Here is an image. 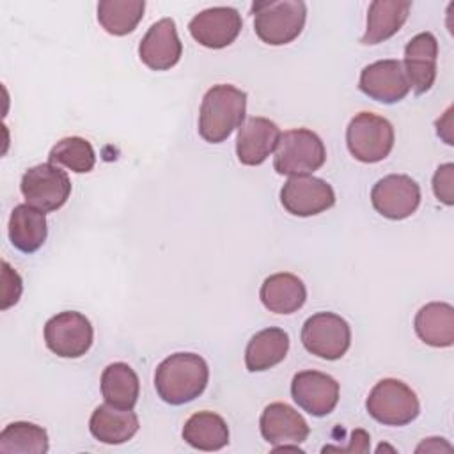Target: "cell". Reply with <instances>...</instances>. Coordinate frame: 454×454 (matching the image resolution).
Here are the masks:
<instances>
[{
  "label": "cell",
  "mask_w": 454,
  "mask_h": 454,
  "mask_svg": "<svg viewBox=\"0 0 454 454\" xmlns=\"http://www.w3.org/2000/svg\"><path fill=\"white\" fill-rule=\"evenodd\" d=\"M209 380L206 360L195 353H174L167 356L154 372V387L158 395L174 406L184 404L199 397Z\"/></svg>",
  "instance_id": "cell-1"
},
{
  "label": "cell",
  "mask_w": 454,
  "mask_h": 454,
  "mask_svg": "<svg viewBox=\"0 0 454 454\" xmlns=\"http://www.w3.org/2000/svg\"><path fill=\"white\" fill-rule=\"evenodd\" d=\"M247 94L234 85H213L202 98L199 135L209 144H220L245 122Z\"/></svg>",
  "instance_id": "cell-2"
},
{
  "label": "cell",
  "mask_w": 454,
  "mask_h": 454,
  "mask_svg": "<svg viewBox=\"0 0 454 454\" xmlns=\"http://www.w3.org/2000/svg\"><path fill=\"white\" fill-rule=\"evenodd\" d=\"M254 30L270 46L293 43L303 30L307 5L301 0H270L252 5Z\"/></svg>",
  "instance_id": "cell-3"
},
{
  "label": "cell",
  "mask_w": 454,
  "mask_h": 454,
  "mask_svg": "<svg viewBox=\"0 0 454 454\" xmlns=\"http://www.w3.org/2000/svg\"><path fill=\"white\" fill-rule=\"evenodd\" d=\"M325 160L326 149L317 133L307 128H296L280 133L273 168L282 176H307L321 168Z\"/></svg>",
  "instance_id": "cell-4"
},
{
  "label": "cell",
  "mask_w": 454,
  "mask_h": 454,
  "mask_svg": "<svg viewBox=\"0 0 454 454\" xmlns=\"http://www.w3.org/2000/svg\"><path fill=\"white\" fill-rule=\"evenodd\" d=\"M365 408L383 426H406L420 413L417 394L395 378L378 381L367 395Z\"/></svg>",
  "instance_id": "cell-5"
},
{
  "label": "cell",
  "mask_w": 454,
  "mask_h": 454,
  "mask_svg": "<svg viewBox=\"0 0 454 454\" xmlns=\"http://www.w3.org/2000/svg\"><path fill=\"white\" fill-rule=\"evenodd\" d=\"M346 144L355 160L378 163L385 160L394 147V128L381 115L360 112L346 128Z\"/></svg>",
  "instance_id": "cell-6"
},
{
  "label": "cell",
  "mask_w": 454,
  "mask_h": 454,
  "mask_svg": "<svg viewBox=\"0 0 454 454\" xmlns=\"http://www.w3.org/2000/svg\"><path fill=\"white\" fill-rule=\"evenodd\" d=\"M20 190L28 206L50 213L60 209L71 195L69 176L53 163L30 167L20 183Z\"/></svg>",
  "instance_id": "cell-7"
},
{
  "label": "cell",
  "mask_w": 454,
  "mask_h": 454,
  "mask_svg": "<svg viewBox=\"0 0 454 454\" xmlns=\"http://www.w3.org/2000/svg\"><path fill=\"white\" fill-rule=\"evenodd\" d=\"M303 348L325 360H339L351 344V328L348 321L333 312H317L301 326Z\"/></svg>",
  "instance_id": "cell-8"
},
{
  "label": "cell",
  "mask_w": 454,
  "mask_h": 454,
  "mask_svg": "<svg viewBox=\"0 0 454 454\" xmlns=\"http://www.w3.org/2000/svg\"><path fill=\"white\" fill-rule=\"evenodd\" d=\"M94 339L90 321L76 310H64L44 325V342L51 353L62 358L83 356Z\"/></svg>",
  "instance_id": "cell-9"
},
{
  "label": "cell",
  "mask_w": 454,
  "mask_h": 454,
  "mask_svg": "<svg viewBox=\"0 0 454 454\" xmlns=\"http://www.w3.org/2000/svg\"><path fill=\"white\" fill-rule=\"evenodd\" d=\"M372 207L388 220L411 216L420 204V186L406 174L381 177L371 190Z\"/></svg>",
  "instance_id": "cell-10"
},
{
  "label": "cell",
  "mask_w": 454,
  "mask_h": 454,
  "mask_svg": "<svg viewBox=\"0 0 454 454\" xmlns=\"http://www.w3.org/2000/svg\"><path fill=\"white\" fill-rule=\"evenodd\" d=\"M280 202L294 216H314L335 204V192L325 179L310 174L291 176L280 190Z\"/></svg>",
  "instance_id": "cell-11"
},
{
  "label": "cell",
  "mask_w": 454,
  "mask_h": 454,
  "mask_svg": "<svg viewBox=\"0 0 454 454\" xmlns=\"http://www.w3.org/2000/svg\"><path fill=\"white\" fill-rule=\"evenodd\" d=\"M259 429L262 438L275 447L273 450H298V445L303 443L310 433L307 420L286 403L268 404L261 413Z\"/></svg>",
  "instance_id": "cell-12"
},
{
  "label": "cell",
  "mask_w": 454,
  "mask_h": 454,
  "mask_svg": "<svg viewBox=\"0 0 454 454\" xmlns=\"http://www.w3.org/2000/svg\"><path fill=\"white\" fill-rule=\"evenodd\" d=\"M358 89L374 101L392 105L408 96L410 82L401 60L385 59L362 69Z\"/></svg>",
  "instance_id": "cell-13"
},
{
  "label": "cell",
  "mask_w": 454,
  "mask_h": 454,
  "mask_svg": "<svg viewBox=\"0 0 454 454\" xmlns=\"http://www.w3.org/2000/svg\"><path fill=\"white\" fill-rule=\"evenodd\" d=\"M243 27L241 14L234 7H209L188 23L192 37L204 48L220 50L236 41Z\"/></svg>",
  "instance_id": "cell-14"
},
{
  "label": "cell",
  "mask_w": 454,
  "mask_h": 454,
  "mask_svg": "<svg viewBox=\"0 0 454 454\" xmlns=\"http://www.w3.org/2000/svg\"><path fill=\"white\" fill-rule=\"evenodd\" d=\"M291 395L303 411L314 417H325L339 403V383L330 374L301 371L293 376Z\"/></svg>",
  "instance_id": "cell-15"
},
{
  "label": "cell",
  "mask_w": 454,
  "mask_h": 454,
  "mask_svg": "<svg viewBox=\"0 0 454 454\" xmlns=\"http://www.w3.org/2000/svg\"><path fill=\"white\" fill-rule=\"evenodd\" d=\"M183 55V44L172 18H161L153 23L138 44L140 60L153 71L174 67Z\"/></svg>",
  "instance_id": "cell-16"
},
{
  "label": "cell",
  "mask_w": 454,
  "mask_h": 454,
  "mask_svg": "<svg viewBox=\"0 0 454 454\" xmlns=\"http://www.w3.org/2000/svg\"><path fill=\"white\" fill-rule=\"evenodd\" d=\"M436 59L438 41L431 32H420L411 37L404 48V73L410 82V89L415 94L427 92L436 80Z\"/></svg>",
  "instance_id": "cell-17"
},
{
  "label": "cell",
  "mask_w": 454,
  "mask_h": 454,
  "mask_svg": "<svg viewBox=\"0 0 454 454\" xmlns=\"http://www.w3.org/2000/svg\"><path fill=\"white\" fill-rule=\"evenodd\" d=\"M280 138L278 126L266 117H248L236 137V154L243 165L255 167L266 161Z\"/></svg>",
  "instance_id": "cell-18"
},
{
  "label": "cell",
  "mask_w": 454,
  "mask_h": 454,
  "mask_svg": "<svg viewBox=\"0 0 454 454\" xmlns=\"http://www.w3.org/2000/svg\"><path fill=\"white\" fill-rule=\"evenodd\" d=\"M138 417L133 408H117L114 404H99L89 420L90 434L108 445H119L135 436L138 431Z\"/></svg>",
  "instance_id": "cell-19"
},
{
  "label": "cell",
  "mask_w": 454,
  "mask_h": 454,
  "mask_svg": "<svg viewBox=\"0 0 454 454\" xmlns=\"http://www.w3.org/2000/svg\"><path fill=\"white\" fill-rule=\"evenodd\" d=\"M410 9V0H374L367 11V27L360 43L378 44L390 39L406 23Z\"/></svg>",
  "instance_id": "cell-20"
},
{
  "label": "cell",
  "mask_w": 454,
  "mask_h": 454,
  "mask_svg": "<svg viewBox=\"0 0 454 454\" xmlns=\"http://www.w3.org/2000/svg\"><path fill=\"white\" fill-rule=\"evenodd\" d=\"M259 298L270 312L293 314L303 307L307 300V289L301 278L282 271L264 278Z\"/></svg>",
  "instance_id": "cell-21"
},
{
  "label": "cell",
  "mask_w": 454,
  "mask_h": 454,
  "mask_svg": "<svg viewBox=\"0 0 454 454\" xmlns=\"http://www.w3.org/2000/svg\"><path fill=\"white\" fill-rule=\"evenodd\" d=\"M413 326L427 346L449 348L454 342V309L443 301L426 303L415 314Z\"/></svg>",
  "instance_id": "cell-22"
},
{
  "label": "cell",
  "mask_w": 454,
  "mask_h": 454,
  "mask_svg": "<svg viewBox=\"0 0 454 454\" xmlns=\"http://www.w3.org/2000/svg\"><path fill=\"white\" fill-rule=\"evenodd\" d=\"M48 236L46 215L28 204H18L9 216V239L25 254L37 252Z\"/></svg>",
  "instance_id": "cell-23"
},
{
  "label": "cell",
  "mask_w": 454,
  "mask_h": 454,
  "mask_svg": "<svg viewBox=\"0 0 454 454\" xmlns=\"http://www.w3.org/2000/svg\"><path fill=\"white\" fill-rule=\"evenodd\" d=\"M289 351V335L277 326L257 332L247 344L245 365L250 372L268 371L280 364Z\"/></svg>",
  "instance_id": "cell-24"
},
{
  "label": "cell",
  "mask_w": 454,
  "mask_h": 454,
  "mask_svg": "<svg viewBox=\"0 0 454 454\" xmlns=\"http://www.w3.org/2000/svg\"><path fill=\"white\" fill-rule=\"evenodd\" d=\"M183 440L199 450H220L229 443V427L218 413L197 411L184 422Z\"/></svg>",
  "instance_id": "cell-25"
},
{
  "label": "cell",
  "mask_w": 454,
  "mask_h": 454,
  "mask_svg": "<svg viewBox=\"0 0 454 454\" xmlns=\"http://www.w3.org/2000/svg\"><path fill=\"white\" fill-rule=\"evenodd\" d=\"M101 394L108 404L117 408H133L140 394L137 372L124 362L106 365L101 374Z\"/></svg>",
  "instance_id": "cell-26"
},
{
  "label": "cell",
  "mask_w": 454,
  "mask_h": 454,
  "mask_svg": "<svg viewBox=\"0 0 454 454\" xmlns=\"http://www.w3.org/2000/svg\"><path fill=\"white\" fill-rule=\"evenodd\" d=\"M48 447L46 429L34 422H11L0 433V452L4 454H44Z\"/></svg>",
  "instance_id": "cell-27"
},
{
  "label": "cell",
  "mask_w": 454,
  "mask_h": 454,
  "mask_svg": "<svg viewBox=\"0 0 454 454\" xmlns=\"http://www.w3.org/2000/svg\"><path fill=\"white\" fill-rule=\"evenodd\" d=\"M144 0H103L98 4V21L112 35H126L144 18Z\"/></svg>",
  "instance_id": "cell-28"
},
{
  "label": "cell",
  "mask_w": 454,
  "mask_h": 454,
  "mask_svg": "<svg viewBox=\"0 0 454 454\" xmlns=\"http://www.w3.org/2000/svg\"><path fill=\"white\" fill-rule=\"evenodd\" d=\"M48 160L57 167L62 165L76 174H87L94 168L96 153L89 140L82 137H66L50 149Z\"/></svg>",
  "instance_id": "cell-29"
},
{
  "label": "cell",
  "mask_w": 454,
  "mask_h": 454,
  "mask_svg": "<svg viewBox=\"0 0 454 454\" xmlns=\"http://www.w3.org/2000/svg\"><path fill=\"white\" fill-rule=\"evenodd\" d=\"M23 291L21 277L16 270L9 266L7 261H2V310L18 303Z\"/></svg>",
  "instance_id": "cell-30"
},
{
  "label": "cell",
  "mask_w": 454,
  "mask_h": 454,
  "mask_svg": "<svg viewBox=\"0 0 454 454\" xmlns=\"http://www.w3.org/2000/svg\"><path fill=\"white\" fill-rule=\"evenodd\" d=\"M452 188H454V165L443 163L436 168L433 176V192L440 202H443L445 206H452L454 204Z\"/></svg>",
  "instance_id": "cell-31"
}]
</instances>
